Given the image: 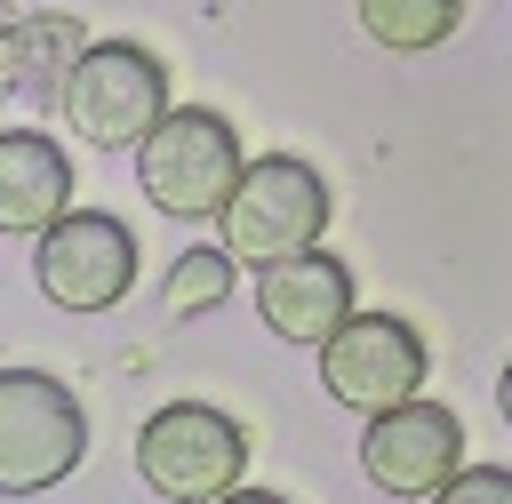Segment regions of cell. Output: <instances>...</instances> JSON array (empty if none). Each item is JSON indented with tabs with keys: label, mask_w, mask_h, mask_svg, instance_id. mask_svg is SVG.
<instances>
[{
	"label": "cell",
	"mask_w": 512,
	"mask_h": 504,
	"mask_svg": "<svg viewBox=\"0 0 512 504\" xmlns=\"http://www.w3.org/2000/svg\"><path fill=\"white\" fill-rule=\"evenodd\" d=\"M72 208V160L40 128H0V232L40 240Z\"/></svg>",
	"instance_id": "obj_10"
},
{
	"label": "cell",
	"mask_w": 512,
	"mask_h": 504,
	"mask_svg": "<svg viewBox=\"0 0 512 504\" xmlns=\"http://www.w3.org/2000/svg\"><path fill=\"white\" fill-rule=\"evenodd\" d=\"M456 464H464V424H456V408H440L424 392L376 408L368 432H360V472L384 496H432Z\"/></svg>",
	"instance_id": "obj_8"
},
{
	"label": "cell",
	"mask_w": 512,
	"mask_h": 504,
	"mask_svg": "<svg viewBox=\"0 0 512 504\" xmlns=\"http://www.w3.org/2000/svg\"><path fill=\"white\" fill-rule=\"evenodd\" d=\"M88 456V416L64 376L0 368V496H40Z\"/></svg>",
	"instance_id": "obj_4"
},
{
	"label": "cell",
	"mask_w": 512,
	"mask_h": 504,
	"mask_svg": "<svg viewBox=\"0 0 512 504\" xmlns=\"http://www.w3.org/2000/svg\"><path fill=\"white\" fill-rule=\"evenodd\" d=\"M216 504H288V496H272V488H248V480H240V488H224Z\"/></svg>",
	"instance_id": "obj_14"
},
{
	"label": "cell",
	"mask_w": 512,
	"mask_h": 504,
	"mask_svg": "<svg viewBox=\"0 0 512 504\" xmlns=\"http://www.w3.org/2000/svg\"><path fill=\"white\" fill-rule=\"evenodd\" d=\"M256 312H264V328H272L280 344H320V336L352 312V272H344V256L296 248V256L264 264V272H256Z\"/></svg>",
	"instance_id": "obj_9"
},
{
	"label": "cell",
	"mask_w": 512,
	"mask_h": 504,
	"mask_svg": "<svg viewBox=\"0 0 512 504\" xmlns=\"http://www.w3.org/2000/svg\"><path fill=\"white\" fill-rule=\"evenodd\" d=\"M312 352H320L328 400H344L360 416H376V408H392V400H408L424 384V336L408 320H392V312H344Z\"/></svg>",
	"instance_id": "obj_7"
},
{
	"label": "cell",
	"mask_w": 512,
	"mask_h": 504,
	"mask_svg": "<svg viewBox=\"0 0 512 504\" xmlns=\"http://www.w3.org/2000/svg\"><path fill=\"white\" fill-rule=\"evenodd\" d=\"M352 8H360V32L384 56H424L464 24V0H352Z\"/></svg>",
	"instance_id": "obj_11"
},
{
	"label": "cell",
	"mask_w": 512,
	"mask_h": 504,
	"mask_svg": "<svg viewBox=\"0 0 512 504\" xmlns=\"http://www.w3.org/2000/svg\"><path fill=\"white\" fill-rule=\"evenodd\" d=\"M224 296H232V256H224V248H192V256H176V264H168V288H160L168 320L208 312V304H224Z\"/></svg>",
	"instance_id": "obj_12"
},
{
	"label": "cell",
	"mask_w": 512,
	"mask_h": 504,
	"mask_svg": "<svg viewBox=\"0 0 512 504\" xmlns=\"http://www.w3.org/2000/svg\"><path fill=\"white\" fill-rule=\"evenodd\" d=\"M240 168H248V160H240V136H232V120L208 112V104H168V112L144 128V144H136V176H144L152 208H160V216H184V224L216 216L224 192L240 184Z\"/></svg>",
	"instance_id": "obj_3"
},
{
	"label": "cell",
	"mask_w": 512,
	"mask_h": 504,
	"mask_svg": "<svg viewBox=\"0 0 512 504\" xmlns=\"http://www.w3.org/2000/svg\"><path fill=\"white\" fill-rule=\"evenodd\" d=\"M56 96H64L72 136H88L96 152H136L144 128L168 112V64L136 40H88L72 48Z\"/></svg>",
	"instance_id": "obj_2"
},
{
	"label": "cell",
	"mask_w": 512,
	"mask_h": 504,
	"mask_svg": "<svg viewBox=\"0 0 512 504\" xmlns=\"http://www.w3.org/2000/svg\"><path fill=\"white\" fill-rule=\"evenodd\" d=\"M216 232H224V256L256 264V272L280 264V256H296V248H320V232H328V184H320V168L296 160V152L248 160L240 184L216 208Z\"/></svg>",
	"instance_id": "obj_1"
},
{
	"label": "cell",
	"mask_w": 512,
	"mask_h": 504,
	"mask_svg": "<svg viewBox=\"0 0 512 504\" xmlns=\"http://www.w3.org/2000/svg\"><path fill=\"white\" fill-rule=\"evenodd\" d=\"M432 504H512V472L504 464H456L432 488Z\"/></svg>",
	"instance_id": "obj_13"
},
{
	"label": "cell",
	"mask_w": 512,
	"mask_h": 504,
	"mask_svg": "<svg viewBox=\"0 0 512 504\" xmlns=\"http://www.w3.org/2000/svg\"><path fill=\"white\" fill-rule=\"evenodd\" d=\"M32 280L56 312H112L136 288V232L104 208H64L32 240Z\"/></svg>",
	"instance_id": "obj_6"
},
{
	"label": "cell",
	"mask_w": 512,
	"mask_h": 504,
	"mask_svg": "<svg viewBox=\"0 0 512 504\" xmlns=\"http://www.w3.org/2000/svg\"><path fill=\"white\" fill-rule=\"evenodd\" d=\"M136 472L168 504H216L248 472V432L208 400H168L136 432Z\"/></svg>",
	"instance_id": "obj_5"
}]
</instances>
